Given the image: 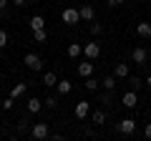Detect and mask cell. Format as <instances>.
<instances>
[{"mask_svg": "<svg viewBox=\"0 0 151 141\" xmlns=\"http://www.w3.org/2000/svg\"><path fill=\"white\" fill-rule=\"evenodd\" d=\"M30 136H33V139H38V141L48 139V136H50L48 124H33V126H30Z\"/></svg>", "mask_w": 151, "mask_h": 141, "instance_id": "cell-1", "label": "cell"}, {"mask_svg": "<svg viewBox=\"0 0 151 141\" xmlns=\"http://www.w3.org/2000/svg\"><path fill=\"white\" fill-rule=\"evenodd\" d=\"M23 63H25V65H28L30 70H40V68H43V58H40L38 53H25Z\"/></svg>", "mask_w": 151, "mask_h": 141, "instance_id": "cell-2", "label": "cell"}, {"mask_svg": "<svg viewBox=\"0 0 151 141\" xmlns=\"http://www.w3.org/2000/svg\"><path fill=\"white\" fill-rule=\"evenodd\" d=\"M83 55H86L88 60H96L98 55H101V45L98 43H86L83 45Z\"/></svg>", "mask_w": 151, "mask_h": 141, "instance_id": "cell-3", "label": "cell"}, {"mask_svg": "<svg viewBox=\"0 0 151 141\" xmlns=\"http://www.w3.org/2000/svg\"><path fill=\"white\" fill-rule=\"evenodd\" d=\"M88 114H91V103H88V101H78V103H76V119H78V121L88 119Z\"/></svg>", "mask_w": 151, "mask_h": 141, "instance_id": "cell-4", "label": "cell"}, {"mask_svg": "<svg viewBox=\"0 0 151 141\" xmlns=\"http://www.w3.org/2000/svg\"><path fill=\"white\" fill-rule=\"evenodd\" d=\"M121 103H124L126 109H136V103H139V93L131 88V91H126L124 93V98H121Z\"/></svg>", "mask_w": 151, "mask_h": 141, "instance_id": "cell-5", "label": "cell"}, {"mask_svg": "<svg viewBox=\"0 0 151 141\" xmlns=\"http://www.w3.org/2000/svg\"><path fill=\"white\" fill-rule=\"evenodd\" d=\"M78 20H81V13L76 10V8H65V10H63V23H68V25H76Z\"/></svg>", "mask_w": 151, "mask_h": 141, "instance_id": "cell-6", "label": "cell"}, {"mask_svg": "<svg viewBox=\"0 0 151 141\" xmlns=\"http://www.w3.org/2000/svg\"><path fill=\"white\" fill-rule=\"evenodd\" d=\"M119 131H121V134H126V136H131V134L136 131V121H134V119H124V121L119 124Z\"/></svg>", "mask_w": 151, "mask_h": 141, "instance_id": "cell-7", "label": "cell"}, {"mask_svg": "<svg viewBox=\"0 0 151 141\" xmlns=\"http://www.w3.org/2000/svg\"><path fill=\"white\" fill-rule=\"evenodd\" d=\"M131 58H134L136 60V63H146V60H149V50H146V48H141V45H139V48H134V53H131Z\"/></svg>", "mask_w": 151, "mask_h": 141, "instance_id": "cell-8", "label": "cell"}, {"mask_svg": "<svg viewBox=\"0 0 151 141\" xmlns=\"http://www.w3.org/2000/svg\"><path fill=\"white\" fill-rule=\"evenodd\" d=\"M25 93H28V83H15V86L10 88V96L15 98V101H18V98H23Z\"/></svg>", "mask_w": 151, "mask_h": 141, "instance_id": "cell-9", "label": "cell"}, {"mask_svg": "<svg viewBox=\"0 0 151 141\" xmlns=\"http://www.w3.org/2000/svg\"><path fill=\"white\" fill-rule=\"evenodd\" d=\"M113 76H116V81H121V78H129V63H116V68H113Z\"/></svg>", "mask_w": 151, "mask_h": 141, "instance_id": "cell-10", "label": "cell"}, {"mask_svg": "<svg viewBox=\"0 0 151 141\" xmlns=\"http://www.w3.org/2000/svg\"><path fill=\"white\" fill-rule=\"evenodd\" d=\"M136 35L139 38H151V23H136Z\"/></svg>", "mask_w": 151, "mask_h": 141, "instance_id": "cell-11", "label": "cell"}, {"mask_svg": "<svg viewBox=\"0 0 151 141\" xmlns=\"http://www.w3.org/2000/svg\"><path fill=\"white\" fill-rule=\"evenodd\" d=\"M78 76H83V78L93 76V63H91V60H83V63H78Z\"/></svg>", "mask_w": 151, "mask_h": 141, "instance_id": "cell-12", "label": "cell"}, {"mask_svg": "<svg viewBox=\"0 0 151 141\" xmlns=\"http://www.w3.org/2000/svg\"><path fill=\"white\" fill-rule=\"evenodd\" d=\"M55 83H58L55 70H45V73H43V86H55Z\"/></svg>", "mask_w": 151, "mask_h": 141, "instance_id": "cell-13", "label": "cell"}, {"mask_svg": "<svg viewBox=\"0 0 151 141\" xmlns=\"http://www.w3.org/2000/svg\"><path fill=\"white\" fill-rule=\"evenodd\" d=\"M78 13H81V20H88V23L96 20V15H93V8H91V5H83Z\"/></svg>", "mask_w": 151, "mask_h": 141, "instance_id": "cell-14", "label": "cell"}, {"mask_svg": "<svg viewBox=\"0 0 151 141\" xmlns=\"http://www.w3.org/2000/svg\"><path fill=\"white\" fill-rule=\"evenodd\" d=\"M40 109H43V101H40V98H30V101H28V111H30V114H40Z\"/></svg>", "mask_w": 151, "mask_h": 141, "instance_id": "cell-15", "label": "cell"}, {"mask_svg": "<svg viewBox=\"0 0 151 141\" xmlns=\"http://www.w3.org/2000/svg\"><path fill=\"white\" fill-rule=\"evenodd\" d=\"M91 121H93V124H96V126L106 124V114H103L101 109H96V111H93V114H91Z\"/></svg>", "mask_w": 151, "mask_h": 141, "instance_id": "cell-16", "label": "cell"}, {"mask_svg": "<svg viewBox=\"0 0 151 141\" xmlns=\"http://www.w3.org/2000/svg\"><path fill=\"white\" fill-rule=\"evenodd\" d=\"M38 28H45V18L43 15H33L30 18V30H38Z\"/></svg>", "mask_w": 151, "mask_h": 141, "instance_id": "cell-17", "label": "cell"}, {"mask_svg": "<svg viewBox=\"0 0 151 141\" xmlns=\"http://www.w3.org/2000/svg\"><path fill=\"white\" fill-rule=\"evenodd\" d=\"M55 88H58V93H60V96H65V93H70L73 83H70V81H58V83H55Z\"/></svg>", "mask_w": 151, "mask_h": 141, "instance_id": "cell-18", "label": "cell"}, {"mask_svg": "<svg viewBox=\"0 0 151 141\" xmlns=\"http://www.w3.org/2000/svg\"><path fill=\"white\" fill-rule=\"evenodd\" d=\"M81 53H83V45L81 43H70L68 45V55H70V58H78Z\"/></svg>", "mask_w": 151, "mask_h": 141, "instance_id": "cell-19", "label": "cell"}, {"mask_svg": "<svg viewBox=\"0 0 151 141\" xmlns=\"http://www.w3.org/2000/svg\"><path fill=\"white\" fill-rule=\"evenodd\" d=\"M101 86L106 88V91H116V76H106L101 81Z\"/></svg>", "mask_w": 151, "mask_h": 141, "instance_id": "cell-20", "label": "cell"}, {"mask_svg": "<svg viewBox=\"0 0 151 141\" xmlns=\"http://www.w3.org/2000/svg\"><path fill=\"white\" fill-rule=\"evenodd\" d=\"M43 109H50V111H55V109H58V98H55V96H48V98H43Z\"/></svg>", "mask_w": 151, "mask_h": 141, "instance_id": "cell-21", "label": "cell"}, {"mask_svg": "<svg viewBox=\"0 0 151 141\" xmlns=\"http://www.w3.org/2000/svg\"><path fill=\"white\" fill-rule=\"evenodd\" d=\"M33 38H35L38 43H45V40H48V33H45V28H38V30H33Z\"/></svg>", "mask_w": 151, "mask_h": 141, "instance_id": "cell-22", "label": "cell"}, {"mask_svg": "<svg viewBox=\"0 0 151 141\" xmlns=\"http://www.w3.org/2000/svg\"><path fill=\"white\" fill-rule=\"evenodd\" d=\"M126 81H129V86L134 88V91H139V88L144 86V81H141V78H136V76H131V73H129V78H126Z\"/></svg>", "mask_w": 151, "mask_h": 141, "instance_id": "cell-23", "label": "cell"}, {"mask_svg": "<svg viewBox=\"0 0 151 141\" xmlns=\"http://www.w3.org/2000/svg\"><path fill=\"white\" fill-rule=\"evenodd\" d=\"M98 86H101V81H96V78H91V76H88L86 78V91H98Z\"/></svg>", "mask_w": 151, "mask_h": 141, "instance_id": "cell-24", "label": "cell"}, {"mask_svg": "<svg viewBox=\"0 0 151 141\" xmlns=\"http://www.w3.org/2000/svg\"><path fill=\"white\" fill-rule=\"evenodd\" d=\"M98 101H101V103H106V106H108V103L113 101V91H103V93H98Z\"/></svg>", "mask_w": 151, "mask_h": 141, "instance_id": "cell-25", "label": "cell"}, {"mask_svg": "<svg viewBox=\"0 0 151 141\" xmlns=\"http://www.w3.org/2000/svg\"><path fill=\"white\" fill-rule=\"evenodd\" d=\"M0 106H3V111H13V106H15V98H13V96L3 98V103H0Z\"/></svg>", "mask_w": 151, "mask_h": 141, "instance_id": "cell-26", "label": "cell"}, {"mask_svg": "<svg viewBox=\"0 0 151 141\" xmlns=\"http://www.w3.org/2000/svg\"><path fill=\"white\" fill-rule=\"evenodd\" d=\"M91 33H93V35H101L103 25H101V23H96V20H91Z\"/></svg>", "mask_w": 151, "mask_h": 141, "instance_id": "cell-27", "label": "cell"}, {"mask_svg": "<svg viewBox=\"0 0 151 141\" xmlns=\"http://www.w3.org/2000/svg\"><path fill=\"white\" fill-rule=\"evenodd\" d=\"M5 45H8V33L0 30V48H5Z\"/></svg>", "mask_w": 151, "mask_h": 141, "instance_id": "cell-28", "label": "cell"}, {"mask_svg": "<svg viewBox=\"0 0 151 141\" xmlns=\"http://www.w3.org/2000/svg\"><path fill=\"white\" fill-rule=\"evenodd\" d=\"M18 129H20V131H28V121L20 119V121H18Z\"/></svg>", "mask_w": 151, "mask_h": 141, "instance_id": "cell-29", "label": "cell"}, {"mask_svg": "<svg viewBox=\"0 0 151 141\" xmlns=\"http://www.w3.org/2000/svg\"><path fill=\"white\" fill-rule=\"evenodd\" d=\"M144 136H146V139H151V124L144 126Z\"/></svg>", "mask_w": 151, "mask_h": 141, "instance_id": "cell-30", "label": "cell"}, {"mask_svg": "<svg viewBox=\"0 0 151 141\" xmlns=\"http://www.w3.org/2000/svg\"><path fill=\"white\" fill-rule=\"evenodd\" d=\"M106 3H108L111 8H116V5H121V3H126V0H106Z\"/></svg>", "mask_w": 151, "mask_h": 141, "instance_id": "cell-31", "label": "cell"}, {"mask_svg": "<svg viewBox=\"0 0 151 141\" xmlns=\"http://www.w3.org/2000/svg\"><path fill=\"white\" fill-rule=\"evenodd\" d=\"M10 3H15L18 8H25V5H28V0H10Z\"/></svg>", "mask_w": 151, "mask_h": 141, "instance_id": "cell-32", "label": "cell"}, {"mask_svg": "<svg viewBox=\"0 0 151 141\" xmlns=\"http://www.w3.org/2000/svg\"><path fill=\"white\" fill-rule=\"evenodd\" d=\"M8 3H10V0H0V10H5V8H8Z\"/></svg>", "mask_w": 151, "mask_h": 141, "instance_id": "cell-33", "label": "cell"}, {"mask_svg": "<svg viewBox=\"0 0 151 141\" xmlns=\"http://www.w3.org/2000/svg\"><path fill=\"white\" fill-rule=\"evenodd\" d=\"M144 86H149V88H151V73H149V78L144 81Z\"/></svg>", "mask_w": 151, "mask_h": 141, "instance_id": "cell-34", "label": "cell"}, {"mask_svg": "<svg viewBox=\"0 0 151 141\" xmlns=\"http://www.w3.org/2000/svg\"><path fill=\"white\" fill-rule=\"evenodd\" d=\"M0 81H3V73H0Z\"/></svg>", "mask_w": 151, "mask_h": 141, "instance_id": "cell-35", "label": "cell"}, {"mask_svg": "<svg viewBox=\"0 0 151 141\" xmlns=\"http://www.w3.org/2000/svg\"><path fill=\"white\" fill-rule=\"evenodd\" d=\"M0 126H3V119H0Z\"/></svg>", "mask_w": 151, "mask_h": 141, "instance_id": "cell-36", "label": "cell"}]
</instances>
